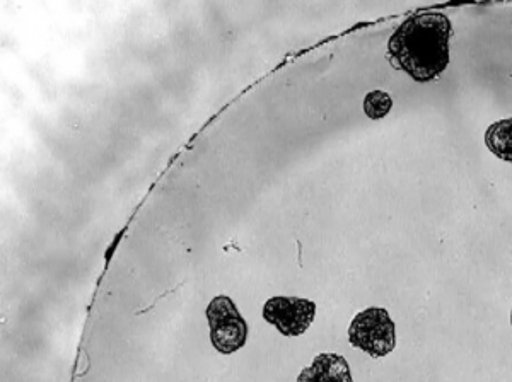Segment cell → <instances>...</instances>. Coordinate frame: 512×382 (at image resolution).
I'll use <instances>...</instances> for the list:
<instances>
[{"mask_svg":"<svg viewBox=\"0 0 512 382\" xmlns=\"http://www.w3.org/2000/svg\"><path fill=\"white\" fill-rule=\"evenodd\" d=\"M451 21L443 12L424 11L400 24L388 41V60L417 82L434 81L449 65Z\"/></svg>","mask_w":512,"mask_h":382,"instance_id":"obj_1","label":"cell"},{"mask_svg":"<svg viewBox=\"0 0 512 382\" xmlns=\"http://www.w3.org/2000/svg\"><path fill=\"white\" fill-rule=\"evenodd\" d=\"M349 342L374 359L391 354L396 347V331L390 313L383 307H369L357 314L349 326Z\"/></svg>","mask_w":512,"mask_h":382,"instance_id":"obj_2","label":"cell"},{"mask_svg":"<svg viewBox=\"0 0 512 382\" xmlns=\"http://www.w3.org/2000/svg\"><path fill=\"white\" fill-rule=\"evenodd\" d=\"M207 319L210 340L219 354H234L239 348L245 347L248 340V325L233 299L226 296L212 299L207 307Z\"/></svg>","mask_w":512,"mask_h":382,"instance_id":"obj_3","label":"cell"},{"mask_svg":"<svg viewBox=\"0 0 512 382\" xmlns=\"http://www.w3.org/2000/svg\"><path fill=\"white\" fill-rule=\"evenodd\" d=\"M316 302L301 297H272L263 306V318L284 336H301L313 325Z\"/></svg>","mask_w":512,"mask_h":382,"instance_id":"obj_4","label":"cell"},{"mask_svg":"<svg viewBox=\"0 0 512 382\" xmlns=\"http://www.w3.org/2000/svg\"><path fill=\"white\" fill-rule=\"evenodd\" d=\"M297 382H354L349 362L338 354H320L306 367Z\"/></svg>","mask_w":512,"mask_h":382,"instance_id":"obj_5","label":"cell"},{"mask_svg":"<svg viewBox=\"0 0 512 382\" xmlns=\"http://www.w3.org/2000/svg\"><path fill=\"white\" fill-rule=\"evenodd\" d=\"M485 144L495 157L512 163V118L492 123L485 132Z\"/></svg>","mask_w":512,"mask_h":382,"instance_id":"obj_6","label":"cell"},{"mask_svg":"<svg viewBox=\"0 0 512 382\" xmlns=\"http://www.w3.org/2000/svg\"><path fill=\"white\" fill-rule=\"evenodd\" d=\"M391 108H393V99L384 91H373L364 98V113L371 120H381L390 113Z\"/></svg>","mask_w":512,"mask_h":382,"instance_id":"obj_7","label":"cell"},{"mask_svg":"<svg viewBox=\"0 0 512 382\" xmlns=\"http://www.w3.org/2000/svg\"><path fill=\"white\" fill-rule=\"evenodd\" d=\"M511 325H512V311H511Z\"/></svg>","mask_w":512,"mask_h":382,"instance_id":"obj_8","label":"cell"}]
</instances>
